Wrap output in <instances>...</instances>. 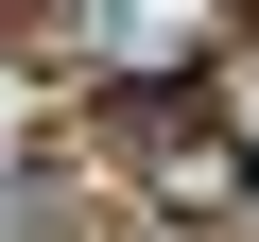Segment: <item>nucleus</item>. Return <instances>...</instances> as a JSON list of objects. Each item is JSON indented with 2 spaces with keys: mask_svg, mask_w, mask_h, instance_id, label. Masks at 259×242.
<instances>
[{
  "mask_svg": "<svg viewBox=\"0 0 259 242\" xmlns=\"http://www.w3.org/2000/svg\"><path fill=\"white\" fill-rule=\"evenodd\" d=\"M104 139H139L173 208H242V139H225V121H190V104H104Z\"/></svg>",
  "mask_w": 259,
  "mask_h": 242,
  "instance_id": "obj_1",
  "label": "nucleus"
}]
</instances>
